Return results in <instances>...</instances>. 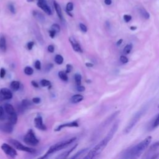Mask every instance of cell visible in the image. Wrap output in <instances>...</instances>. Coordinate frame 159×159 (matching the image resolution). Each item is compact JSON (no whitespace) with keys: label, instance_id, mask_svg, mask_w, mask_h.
<instances>
[{"label":"cell","instance_id":"obj_45","mask_svg":"<svg viewBox=\"0 0 159 159\" xmlns=\"http://www.w3.org/2000/svg\"><path fill=\"white\" fill-rule=\"evenodd\" d=\"M48 33H49V35H50V37H51V38H54V37L55 36V34H57L55 31H53V30H51V29H50L49 30H48Z\"/></svg>","mask_w":159,"mask_h":159},{"label":"cell","instance_id":"obj_14","mask_svg":"<svg viewBox=\"0 0 159 159\" xmlns=\"http://www.w3.org/2000/svg\"><path fill=\"white\" fill-rule=\"evenodd\" d=\"M53 4L55 8V10L57 14L58 17H59V19L60 20H63V14H62V11H61V9L60 6L59 5V4L55 1V0H53Z\"/></svg>","mask_w":159,"mask_h":159},{"label":"cell","instance_id":"obj_43","mask_svg":"<svg viewBox=\"0 0 159 159\" xmlns=\"http://www.w3.org/2000/svg\"><path fill=\"white\" fill-rule=\"evenodd\" d=\"M34 45V42L30 41V42H29L27 43V48H28L29 50H32V48H33Z\"/></svg>","mask_w":159,"mask_h":159},{"label":"cell","instance_id":"obj_31","mask_svg":"<svg viewBox=\"0 0 159 159\" xmlns=\"http://www.w3.org/2000/svg\"><path fill=\"white\" fill-rule=\"evenodd\" d=\"M50 29L55 31L56 33H58L60 31V27L58 24H53L51 25L50 27Z\"/></svg>","mask_w":159,"mask_h":159},{"label":"cell","instance_id":"obj_2","mask_svg":"<svg viewBox=\"0 0 159 159\" xmlns=\"http://www.w3.org/2000/svg\"><path fill=\"white\" fill-rule=\"evenodd\" d=\"M152 139V138L151 136H148L138 144L125 150L122 154V158H139L140 156V155L145 150V149L149 146L150 143H151Z\"/></svg>","mask_w":159,"mask_h":159},{"label":"cell","instance_id":"obj_53","mask_svg":"<svg viewBox=\"0 0 159 159\" xmlns=\"http://www.w3.org/2000/svg\"><path fill=\"white\" fill-rule=\"evenodd\" d=\"M158 107H159V105H158Z\"/></svg>","mask_w":159,"mask_h":159},{"label":"cell","instance_id":"obj_4","mask_svg":"<svg viewBox=\"0 0 159 159\" xmlns=\"http://www.w3.org/2000/svg\"><path fill=\"white\" fill-rule=\"evenodd\" d=\"M147 110V106H143L142 108H141L139 111H138L132 117L128 124L127 125L126 127L124 129V132L125 134H128L130 132V130L132 129V128L135 125V124L137 123V122L140 120L141 117L145 114V111Z\"/></svg>","mask_w":159,"mask_h":159},{"label":"cell","instance_id":"obj_27","mask_svg":"<svg viewBox=\"0 0 159 159\" xmlns=\"http://www.w3.org/2000/svg\"><path fill=\"white\" fill-rule=\"evenodd\" d=\"M30 105H31V104H30V101L27 99H24L21 102V106L23 109H26V108L29 107Z\"/></svg>","mask_w":159,"mask_h":159},{"label":"cell","instance_id":"obj_50","mask_svg":"<svg viewBox=\"0 0 159 159\" xmlns=\"http://www.w3.org/2000/svg\"><path fill=\"white\" fill-rule=\"evenodd\" d=\"M86 66H88V67H92L93 66V65L91 63H86Z\"/></svg>","mask_w":159,"mask_h":159},{"label":"cell","instance_id":"obj_22","mask_svg":"<svg viewBox=\"0 0 159 159\" xmlns=\"http://www.w3.org/2000/svg\"><path fill=\"white\" fill-rule=\"evenodd\" d=\"M20 82L18 81H13L11 83V88L13 91H17L20 88Z\"/></svg>","mask_w":159,"mask_h":159},{"label":"cell","instance_id":"obj_47","mask_svg":"<svg viewBox=\"0 0 159 159\" xmlns=\"http://www.w3.org/2000/svg\"><path fill=\"white\" fill-rule=\"evenodd\" d=\"M53 64H52V63H49V64H48V65L46 66V68H45V70H46L47 71H50V70L53 68Z\"/></svg>","mask_w":159,"mask_h":159},{"label":"cell","instance_id":"obj_11","mask_svg":"<svg viewBox=\"0 0 159 159\" xmlns=\"http://www.w3.org/2000/svg\"><path fill=\"white\" fill-rule=\"evenodd\" d=\"M69 41L71 45V47L73 48V49L77 52H83V50L80 45V43H78V42L73 37H70L69 38Z\"/></svg>","mask_w":159,"mask_h":159},{"label":"cell","instance_id":"obj_8","mask_svg":"<svg viewBox=\"0 0 159 159\" xmlns=\"http://www.w3.org/2000/svg\"><path fill=\"white\" fill-rule=\"evenodd\" d=\"M37 6L42 9L46 14L50 16L52 14V11L50 7L47 4L46 0H38Z\"/></svg>","mask_w":159,"mask_h":159},{"label":"cell","instance_id":"obj_7","mask_svg":"<svg viewBox=\"0 0 159 159\" xmlns=\"http://www.w3.org/2000/svg\"><path fill=\"white\" fill-rule=\"evenodd\" d=\"M1 148L6 155L11 158H15L17 155L16 150L10 145L6 143H2L1 146Z\"/></svg>","mask_w":159,"mask_h":159},{"label":"cell","instance_id":"obj_18","mask_svg":"<svg viewBox=\"0 0 159 159\" xmlns=\"http://www.w3.org/2000/svg\"><path fill=\"white\" fill-rule=\"evenodd\" d=\"M6 48H7V46H6V38L3 35H1L0 37V49L2 52H6Z\"/></svg>","mask_w":159,"mask_h":159},{"label":"cell","instance_id":"obj_42","mask_svg":"<svg viewBox=\"0 0 159 159\" xmlns=\"http://www.w3.org/2000/svg\"><path fill=\"white\" fill-rule=\"evenodd\" d=\"M124 20H125L126 22H129V21L132 19V17H131V16H130V15L125 14V15L124 16Z\"/></svg>","mask_w":159,"mask_h":159},{"label":"cell","instance_id":"obj_44","mask_svg":"<svg viewBox=\"0 0 159 159\" xmlns=\"http://www.w3.org/2000/svg\"><path fill=\"white\" fill-rule=\"evenodd\" d=\"M47 50H48V51L49 52L53 53V52H54V50H55V47H54V46H53V45H49L48 46Z\"/></svg>","mask_w":159,"mask_h":159},{"label":"cell","instance_id":"obj_32","mask_svg":"<svg viewBox=\"0 0 159 159\" xmlns=\"http://www.w3.org/2000/svg\"><path fill=\"white\" fill-rule=\"evenodd\" d=\"M73 3L72 2H68L66 5V11L71 12L73 10Z\"/></svg>","mask_w":159,"mask_h":159},{"label":"cell","instance_id":"obj_16","mask_svg":"<svg viewBox=\"0 0 159 159\" xmlns=\"http://www.w3.org/2000/svg\"><path fill=\"white\" fill-rule=\"evenodd\" d=\"M77 146H78V144L76 143V144H75L72 148H71L70 150H67V151H65V152H63L62 153L60 154L58 157H57V158H60V159H61V158H67V157L71 153V152H72L76 148Z\"/></svg>","mask_w":159,"mask_h":159},{"label":"cell","instance_id":"obj_28","mask_svg":"<svg viewBox=\"0 0 159 159\" xmlns=\"http://www.w3.org/2000/svg\"><path fill=\"white\" fill-rule=\"evenodd\" d=\"M75 81L77 85H80L81 83V75L80 73H76L75 75Z\"/></svg>","mask_w":159,"mask_h":159},{"label":"cell","instance_id":"obj_26","mask_svg":"<svg viewBox=\"0 0 159 159\" xmlns=\"http://www.w3.org/2000/svg\"><path fill=\"white\" fill-rule=\"evenodd\" d=\"M88 148H83V149H81L80 150V151H78L76 153H75L73 157H71V158H79L80 157V155H81L82 154H83L84 153H85L87 150H88Z\"/></svg>","mask_w":159,"mask_h":159},{"label":"cell","instance_id":"obj_40","mask_svg":"<svg viewBox=\"0 0 159 159\" xmlns=\"http://www.w3.org/2000/svg\"><path fill=\"white\" fill-rule=\"evenodd\" d=\"M76 89L79 92H83L85 90V87L84 86H82V85H77V87H76Z\"/></svg>","mask_w":159,"mask_h":159},{"label":"cell","instance_id":"obj_12","mask_svg":"<svg viewBox=\"0 0 159 159\" xmlns=\"http://www.w3.org/2000/svg\"><path fill=\"white\" fill-rule=\"evenodd\" d=\"M78 123L76 121H73V122H68V123H64V124H61L60 125H59L57 128H55V131L57 132V131H60L62 129L65 128V127H78Z\"/></svg>","mask_w":159,"mask_h":159},{"label":"cell","instance_id":"obj_23","mask_svg":"<svg viewBox=\"0 0 159 159\" xmlns=\"http://www.w3.org/2000/svg\"><path fill=\"white\" fill-rule=\"evenodd\" d=\"M132 49V43L127 44L123 49V51H122L123 55H128L131 52Z\"/></svg>","mask_w":159,"mask_h":159},{"label":"cell","instance_id":"obj_37","mask_svg":"<svg viewBox=\"0 0 159 159\" xmlns=\"http://www.w3.org/2000/svg\"><path fill=\"white\" fill-rule=\"evenodd\" d=\"M34 66L37 70H40L41 69V63L39 60H36L34 63Z\"/></svg>","mask_w":159,"mask_h":159},{"label":"cell","instance_id":"obj_19","mask_svg":"<svg viewBox=\"0 0 159 159\" xmlns=\"http://www.w3.org/2000/svg\"><path fill=\"white\" fill-rule=\"evenodd\" d=\"M4 109H5V111H6V112L9 115L16 112L14 107H13L11 104H9V103H6V104H4Z\"/></svg>","mask_w":159,"mask_h":159},{"label":"cell","instance_id":"obj_1","mask_svg":"<svg viewBox=\"0 0 159 159\" xmlns=\"http://www.w3.org/2000/svg\"><path fill=\"white\" fill-rule=\"evenodd\" d=\"M118 127H119V122L117 121V122H115L114 124L112 126V127L111 128V129L109 130V131L108 132V133L107 134L106 137L101 141H100L94 147H93L87 153L86 156H85L84 157V158H85V159L93 158L95 157H96L97 155H98L99 154H100L104 150V149L106 148V147L107 146L109 142L114 137V134H116V132L118 129Z\"/></svg>","mask_w":159,"mask_h":159},{"label":"cell","instance_id":"obj_52","mask_svg":"<svg viewBox=\"0 0 159 159\" xmlns=\"http://www.w3.org/2000/svg\"><path fill=\"white\" fill-rule=\"evenodd\" d=\"M34 0H27V2H33Z\"/></svg>","mask_w":159,"mask_h":159},{"label":"cell","instance_id":"obj_41","mask_svg":"<svg viewBox=\"0 0 159 159\" xmlns=\"http://www.w3.org/2000/svg\"><path fill=\"white\" fill-rule=\"evenodd\" d=\"M6 70L4 68H1L0 70V77L1 78H3L6 75Z\"/></svg>","mask_w":159,"mask_h":159},{"label":"cell","instance_id":"obj_21","mask_svg":"<svg viewBox=\"0 0 159 159\" xmlns=\"http://www.w3.org/2000/svg\"><path fill=\"white\" fill-rule=\"evenodd\" d=\"M17 121V116L16 112H14L13 114L9 115V122L11 124H12V125L16 124Z\"/></svg>","mask_w":159,"mask_h":159},{"label":"cell","instance_id":"obj_35","mask_svg":"<svg viewBox=\"0 0 159 159\" xmlns=\"http://www.w3.org/2000/svg\"><path fill=\"white\" fill-rule=\"evenodd\" d=\"M158 125H159V114L158 115V116L156 117L155 120H154V122L152 124V127L155 128V127H158Z\"/></svg>","mask_w":159,"mask_h":159},{"label":"cell","instance_id":"obj_39","mask_svg":"<svg viewBox=\"0 0 159 159\" xmlns=\"http://www.w3.org/2000/svg\"><path fill=\"white\" fill-rule=\"evenodd\" d=\"M72 69H73L72 66L70 64H67L66 66V71L65 72L66 73H70Z\"/></svg>","mask_w":159,"mask_h":159},{"label":"cell","instance_id":"obj_33","mask_svg":"<svg viewBox=\"0 0 159 159\" xmlns=\"http://www.w3.org/2000/svg\"><path fill=\"white\" fill-rule=\"evenodd\" d=\"M8 9L12 14H15L16 13V9H15L14 5L12 3H9L8 4Z\"/></svg>","mask_w":159,"mask_h":159},{"label":"cell","instance_id":"obj_10","mask_svg":"<svg viewBox=\"0 0 159 159\" xmlns=\"http://www.w3.org/2000/svg\"><path fill=\"white\" fill-rule=\"evenodd\" d=\"M0 96L2 99H10L12 98V93L10 89L3 88L0 89Z\"/></svg>","mask_w":159,"mask_h":159},{"label":"cell","instance_id":"obj_24","mask_svg":"<svg viewBox=\"0 0 159 159\" xmlns=\"http://www.w3.org/2000/svg\"><path fill=\"white\" fill-rule=\"evenodd\" d=\"M58 77L63 81H67L68 80V76H67V73L65 71H60L58 73Z\"/></svg>","mask_w":159,"mask_h":159},{"label":"cell","instance_id":"obj_3","mask_svg":"<svg viewBox=\"0 0 159 159\" xmlns=\"http://www.w3.org/2000/svg\"><path fill=\"white\" fill-rule=\"evenodd\" d=\"M76 139V137H73V138L69 139L57 143H55V144L52 145L48 148V150L47 151V152L44 154V155L41 157L40 158H45L48 157L50 155H51V154H52V153H53L56 152H58L59 150H61V149H63V148H66L69 145H70L71 143H73Z\"/></svg>","mask_w":159,"mask_h":159},{"label":"cell","instance_id":"obj_34","mask_svg":"<svg viewBox=\"0 0 159 159\" xmlns=\"http://www.w3.org/2000/svg\"><path fill=\"white\" fill-rule=\"evenodd\" d=\"M120 62L122 63H126L128 62L129 60H128V58H127V57L125 55H123L120 56Z\"/></svg>","mask_w":159,"mask_h":159},{"label":"cell","instance_id":"obj_29","mask_svg":"<svg viewBox=\"0 0 159 159\" xmlns=\"http://www.w3.org/2000/svg\"><path fill=\"white\" fill-rule=\"evenodd\" d=\"M24 71V73L25 75H31L34 73V70L30 66H26V67H25Z\"/></svg>","mask_w":159,"mask_h":159},{"label":"cell","instance_id":"obj_9","mask_svg":"<svg viewBox=\"0 0 159 159\" xmlns=\"http://www.w3.org/2000/svg\"><path fill=\"white\" fill-rule=\"evenodd\" d=\"M34 123L35 127L37 129H39V130H47V127L43 124L42 117L40 116H37L34 119Z\"/></svg>","mask_w":159,"mask_h":159},{"label":"cell","instance_id":"obj_20","mask_svg":"<svg viewBox=\"0 0 159 159\" xmlns=\"http://www.w3.org/2000/svg\"><path fill=\"white\" fill-rule=\"evenodd\" d=\"M139 14H140V16H141L143 18H144V19H149V17H150V14H149V13H148L144 8H143V7H140V8H139Z\"/></svg>","mask_w":159,"mask_h":159},{"label":"cell","instance_id":"obj_51","mask_svg":"<svg viewBox=\"0 0 159 159\" xmlns=\"http://www.w3.org/2000/svg\"><path fill=\"white\" fill-rule=\"evenodd\" d=\"M130 29H132V30H135V29H136V27H130Z\"/></svg>","mask_w":159,"mask_h":159},{"label":"cell","instance_id":"obj_15","mask_svg":"<svg viewBox=\"0 0 159 159\" xmlns=\"http://www.w3.org/2000/svg\"><path fill=\"white\" fill-rule=\"evenodd\" d=\"M32 15L39 22H45V18L44 15L42 12H40L38 11L34 10V11H32Z\"/></svg>","mask_w":159,"mask_h":159},{"label":"cell","instance_id":"obj_48","mask_svg":"<svg viewBox=\"0 0 159 159\" xmlns=\"http://www.w3.org/2000/svg\"><path fill=\"white\" fill-rule=\"evenodd\" d=\"M31 84L35 88H38L39 87V84H38V83L35 81H31Z\"/></svg>","mask_w":159,"mask_h":159},{"label":"cell","instance_id":"obj_5","mask_svg":"<svg viewBox=\"0 0 159 159\" xmlns=\"http://www.w3.org/2000/svg\"><path fill=\"white\" fill-rule=\"evenodd\" d=\"M24 142L29 145L35 146L38 145L39 141L35 137V133L32 129H29L24 137Z\"/></svg>","mask_w":159,"mask_h":159},{"label":"cell","instance_id":"obj_38","mask_svg":"<svg viewBox=\"0 0 159 159\" xmlns=\"http://www.w3.org/2000/svg\"><path fill=\"white\" fill-rule=\"evenodd\" d=\"M4 119V109L2 106H0V120H3Z\"/></svg>","mask_w":159,"mask_h":159},{"label":"cell","instance_id":"obj_49","mask_svg":"<svg viewBox=\"0 0 159 159\" xmlns=\"http://www.w3.org/2000/svg\"><path fill=\"white\" fill-rule=\"evenodd\" d=\"M104 3L107 5H110L112 3V1L111 0H104Z\"/></svg>","mask_w":159,"mask_h":159},{"label":"cell","instance_id":"obj_36","mask_svg":"<svg viewBox=\"0 0 159 159\" xmlns=\"http://www.w3.org/2000/svg\"><path fill=\"white\" fill-rule=\"evenodd\" d=\"M79 26H80V30H81L82 32H87L88 28H87V27H86L84 24L80 23V25H79Z\"/></svg>","mask_w":159,"mask_h":159},{"label":"cell","instance_id":"obj_25","mask_svg":"<svg viewBox=\"0 0 159 159\" xmlns=\"http://www.w3.org/2000/svg\"><path fill=\"white\" fill-rule=\"evenodd\" d=\"M55 61L58 65H61L63 62V57L60 55H56L55 57Z\"/></svg>","mask_w":159,"mask_h":159},{"label":"cell","instance_id":"obj_6","mask_svg":"<svg viewBox=\"0 0 159 159\" xmlns=\"http://www.w3.org/2000/svg\"><path fill=\"white\" fill-rule=\"evenodd\" d=\"M9 142L15 148H16V149H17V150H19L24 151V152H28V153H34L35 152V149L24 145L22 144L19 141H18V140H15V139H10V140H9Z\"/></svg>","mask_w":159,"mask_h":159},{"label":"cell","instance_id":"obj_17","mask_svg":"<svg viewBox=\"0 0 159 159\" xmlns=\"http://www.w3.org/2000/svg\"><path fill=\"white\" fill-rule=\"evenodd\" d=\"M84 99V97L81 94H75L71 98V102L74 104L78 103L83 101Z\"/></svg>","mask_w":159,"mask_h":159},{"label":"cell","instance_id":"obj_30","mask_svg":"<svg viewBox=\"0 0 159 159\" xmlns=\"http://www.w3.org/2000/svg\"><path fill=\"white\" fill-rule=\"evenodd\" d=\"M40 84L43 87H48V86H51V83L50 81L45 80V79H43L40 81Z\"/></svg>","mask_w":159,"mask_h":159},{"label":"cell","instance_id":"obj_46","mask_svg":"<svg viewBox=\"0 0 159 159\" xmlns=\"http://www.w3.org/2000/svg\"><path fill=\"white\" fill-rule=\"evenodd\" d=\"M32 102H33L34 104H39V103H40V98H38V97L34 98L32 99Z\"/></svg>","mask_w":159,"mask_h":159},{"label":"cell","instance_id":"obj_13","mask_svg":"<svg viewBox=\"0 0 159 159\" xmlns=\"http://www.w3.org/2000/svg\"><path fill=\"white\" fill-rule=\"evenodd\" d=\"M0 129L6 133H11L13 130L12 124H11L9 122L0 124Z\"/></svg>","mask_w":159,"mask_h":159}]
</instances>
